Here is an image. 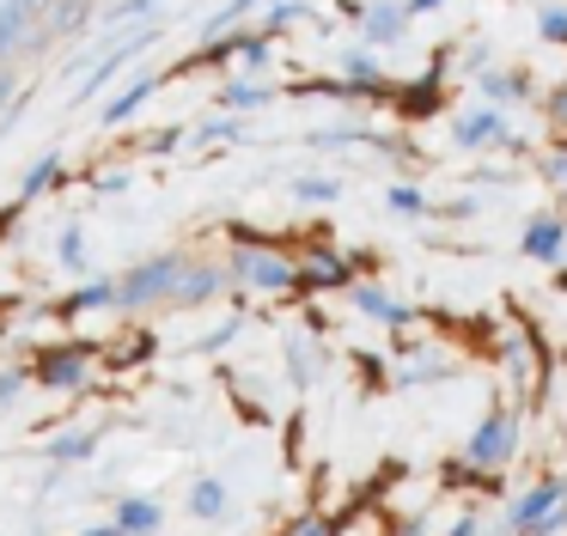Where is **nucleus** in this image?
<instances>
[{
	"label": "nucleus",
	"mask_w": 567,
	"mask_h": 536,
	"mask_svg": "<svg viewBox=\"0 0 567 536\" xmlns=\"http://www.w3.org/2000/svg\"><path fill=\"white\" fill-rule=\"evenodd\" d=\"M518 250H525L530 256V262H561V256H567V219L561 214H537V219H530V226H525V238H518Z\"/></svg>",
	"instance_id": "nucleus-8"
},
{
	"label": "nucleus",
	"mask_w": 567,
	"mask_h": 536,
	"mask_svg": "<svg viewBox=\"0 0 567 536\" xmlns=\"http://www.w3.org/2000/svg\"><path fill=\"white\" fill-rule=\"evenodd\" d=\"M74 378H80L74 360H50V365H43V384H74Z\"/></svg>",
	"instance_id": "nucleus-25"
},
{
	"label": "nucleus",
	"mask_w": 567,
	"mask_h": 536,
	"mask_svg": "<svg viewBox=\"0 0 567 536\" xmlns=\"http://www.w3.org/2000/svg\"><path fill=\"white\" fill-rule=\"evenodd\" d=\"M506 110L501 104H470V110H457L452 116V146L457 153H482V146H501L506 141Z\"/></svg>",
	"instance_id": "nucleus-6"
},
{
	"label": "nucleus",
	"mask_w": 567,
	"mask_h": 536,
	"mask_svg": "<svg viewBox=\"0 0 567 536\" xmlns=\"http://www.w3.org/2000/svg\"><path fill=\"white\" fill-rule=\"evenodd\" d=\"M7 92H13V80H7V73H0V97H7Z\"/></svg>",
	"instance_id": "nucleus-32"
},
{
	"label": "nucleus",
	"mask_w": 567,
	"mask_h": 536,
	"mask_svg": "<svg viewBox=\"0 0 567 536\" xmlns=\"http://www.w3.org/2000/svg\"><path fill=\"white\" fill-rule=\"evenodd\" d=\"M445 0H409V12H415V19H427V12H440Z\"/></svg>",
	"instance_id": "nucleus-30"
},
{
	"label": "nucleus",
	"mask_w": 567,
	"mask_h": 536,
	"mask_svg": "<svg viewBox=\"0 0 567 536\" xmlns=\"http://www.w3.org/2000/svg\"><path fill=\"white\" fill-rule=\"evenodd\" d=\"M384 207H391L396 219H421V214H433V202L421 195V183H391V189H384Z\"/></svg>",
	"instance_id": "nucleus-13"
},
{
	"label": "nucleus",
	"mask_w": 567,
	"mask_h": 536,
	"mask_svg": "<svg viewBox=\"0 0 567 536\" xmlns=\"http://www.w3.org/2000/svg\"><path fill=\"white\" fill-rule=\"evenodd\" d=\"M189 512H196V518H220V512H226V487H220V482H196Z\"/></svg>",
	"instance_id": "nucleus-20"
},
{
	"label": "nucleus",
	"mask_w": 567,
	"mask_h": 536,
	"mask_svg": "<svg viewBox=\"0 0 567 536\" xmlns=\"http://www.w3.org/2000/svg\"><path fill=\"white\" fill-rule=\"evenodd\" d=\"M561 524H567V482H555V475L506 506V530L513 536H549V530H561Z\"/></svg>",
	"instance_id": "nucleus-1"
},
{
	"label": "nucleus",
	"mask_w": 567,
	"mask_h": 536,
	"mask_svg": "<svg viewBox=\"0 0 567 536\" xmlns=\"http://www.w3.org/2000/svg\"><path fill=\"white\" fill-rule=\"evenodd\" d=\"M543 177H549V183H567V141L549 146V158H543Z\"/></svg>",
	"instance_id": "nucleus-24"
},
{
	"label": "nucleus",
	"mask_w": 567,
	"mask_h": 536,
	"mask_svg": "<svg viewBox=\"0 0 567 536\" xmlns=\"http://www.w3.org/2000/svg\"><path fill=\"white\" fill-rule=\"evenodd\" d=\"M153 85H159V80H153V73H141V80H128L123 92H116V104L104 110V122H123V116H135V110H141V104H147V97H153Z\"/></svg>",
	"instance_id": "nucleus-15"
},
{
	"label": "nucleus",
	"mask_w": 567,
	"mask_h": 536,
	"mask_svg": "<svg viewBox=\"0 0 567 536\" xmlns=\"http://www.w3.org/2000/svg\"><path fill=\"white\" fill-rule=\"evenodd\" d=\"M293 195H299V202H311V207H323V202H336V195H342V177H299Z\"/></svg>",
	"instance_id": "nucleus-19"
},
{
	"label": "nucleus",
	"mask_w": 567,
	"mask_h": 536,
	"mask_svg": "<svg viewBox=\"0 0 567 536\" xmlns=\"http://www.w3.org/2000/svg\"><path fill=\"white\" fill-rule=\"evenodd\" d=\"M184 256H153V262L128 268L123 280H116V305H153L165 299V292H177V280H184Z\"/></svg>",
	"instance_id": "nucleus-2"
},
{
	"label": "nucleus",
	"mask_w": 567,
	"mask_h": 536,
	"mask_svg": "<svg viewBox=\"0 0 567 536\" xmlns=\"http://www.w3.org/2000/svg\"><path fill=\"white\" fill-rule=\"evenodd\" d=\"M50 177H55V153H50V158H43V165H38V171H31V177H25V195H38V189H43V183H50Z\"/></svg>",
	"instance_id": "nucleus-26"
},
{
	"label": "nucleus",
	"mask_w": 567,
	"mask_h": 536,
	"mask_svg": "<svg viewBox=\"0 0 567 536\" xmlns=\"http://www.w3.org/2000/svg\"><path fill=\"white\" fill-rule=\"evenodd\" d=\"M19 7H25V12H50V0H19Z\"/></svg>",
	"instance_id": "nucleus-31"
},
{
	"label": "nucleus",
	"mask_w": 567,
	"mask_h": 536,
	"mask_svg": "<svg viewBox=\"0 0 567 536\" xmlns=\"http://www.w3.org/2000/svg\"><path fill=\"white\" fill-rule=\"evenodd\" d=\"M214 292H220V268H184V280H177V292H172V299L202 305V299H214Z\"/></svg>",
	"instance_id": "nucleus-14"
},
{
	"label": "nucleus",
	"mask_w": 567,
	"mask_h": 536,
	"mask_svg": "<svg viewBox=\"0 0 567 536\" xmlns=\"http://www.w3.org/2000/svg\"><path fill=\"white\" fill-rule=\"evenodd\" d=\"M415 24V12H409V0H372L367 7V19H360V43H372V49H391L396 37Z\"/></svg>",
	"instance_id": "nucleus-7"
},
{
	"label": "nucleus",
	"mask_w": 567,
	"mask_h": 536,
	"mask_svg": "<svg viewBox=\"0 0 567 536\" xmlns=\"http://www.w3.org/2000/svg\"><path fill=\"white\" fill-rule=\"evenodd\" d=\"M306 0H269V7H262V37H269V31H287V24H299V19H306Z\"/></svg>",
	"instance_id": "nucleus-18"
},
{
	"label": "nucleus",
	"mask_w": 567,
	"mask_h": 536,
	"mask_svg": "<svg viewBox=\"0 0 567 536\" xmlns=\"http://www.w3.org/2000/svg\"><path fill=\"white\" fill-rule=\"evenodd\" d=\"M62 262L80 268V231H68V238H62Z\"/></svg>",
	"instance_id": "nucleus-28"
},
{
	"label": "nucleus",
	"mask_w": 567,
	"mask_h": 536,
	"mask_svg": "<svg viewBox=\"0 0 567 536\" xmlns=\"http://www.w3.org/2000/svg\"><path fill=\"white\" fill-rule=\"evenodd\" d=\"M537 37L555 49H567V0H549V7H537Z\"/></svg>",
	"instance_id": "nucleus-17"
},
{
	"label": "nucleus",
	"mask_w": 567,
	"mask_h": 536,
	"mask_svg": "<svg viewBox=\"0 0 567 536\" xmlns=\"http://www.w3.org/2000/svg\"><path fill=\"white\" fill-rule=\"evenodd\" d=\"M226 134H238V122H208V128H202V141H226Z\"/></svg>",
	"instance_id": "nucleus-29"
},
{
	"label": "nucleus",
	"mask_w": 567,
	"mask_h": 536,
	"mask_svg": "<svg viewBox=\"0 0 567 536\" xmlns=\"http://www.w3.org/2000/svg\"><path fill=\"white\" fill-rule=\"evenodd\" d=\"M543 116H549V128L567 141V85H555V92L543 97Z\"/></svg>",
	"instance_id": "nucleus-22"
},
{
	"label": "nucleus",
	"mask_w": 567,
	"mask_h": 536,
	"mask_svg": "<svg viewBox=\"0 0 567 536\" xmlns=\"http://www.w3.org/2000/svg\"><path fill=\"white\" fill-rule=\"evenodd\" d=\"M269 85H262V80H233V85H226V92H220V104L226 110H238V116H245V110H262V104H269Z\"/></svg>",
	"instance_id": "nucleus-16"
},
{
	"label": "nucleus",
	"mask_w": 567,
	"mask_h": 536,
	"mask_svg": "<svg viewBox=\"0 0 567 536\" xmlns=\"http://www.w3.org/2000/svg\"><path fill=\"white\" fill-rule=\"evenodd\" d=\"M476 85H482V97H488V104H501V110L530 104V97H537V80H530L525 68H488Z\"/></svg>",
	"instance_id": "nucleus-9"
},
{
	"label": "nucleus",
	"mask_w": 567,
	"mask_h": 536,
	"mask_svg": "<svg viewBox=\"0 0 567 536\" xmlns=\"http://www.w3.org/2000/svg\"><path fill=\"white\" fill-rule=\"evenodd\" d=\"M116 530H123V536L159 530V506H153V499H123V506H116Z\"/></svg>",
	"instance_id": "nucleus-12"
},
{
	"label": "nucleus",
	"mask_w": 567,
	"mask_h": 536,
	"mask_svg": "<svg viewBox=\"0 0 567 536\" xmlns=\"http://www.w3.org/2000/svg\"><path fill=\"white\" fill-rule=\"evenodd\" d=\"M354 311H367L372 323H391V329H403L409 317H415L403 299H391V292H384V287H372V280H360V287H354Z\"/></svg>",
	"instance_id": "nucleus-10"
},
{
	"label": "nucleus",
	"mask_w": 567,
	"mask_h": 536,
	"mask_svg": "<svg viewBox=\"0 0 567 536\" xmlns=\"http://www.w3.org/2000/svg\"><path fill=\"white\" fill-rule=\"evenodd\" d=\"M233 275L245 280V287H257V292H287V287H299V268L287 262L281 250H262V244H245V250L233 256Z\"/></svg>",
	"instance_id": "nucleus-4"
},
{
	"label": "nucleus",
	"mask_w": 567,
	"mask_h": 536,
	"mask_svg": "<svg viewBox=\"0 0 567 536\" xmlns=\"http://www.w3.org/2000/svg\"><path fill=\"white\" fill-rule=\"evenodd\" d=\"M342 80H348V92H354V104H384V97L396 92V80L379 68V55H372V43H360V49H342Z\"/></svg>",
	"instance_id": "nucleus-5"
},
{
	"label": "nucleus",
	"mask_w": 567,
	"mask_h": 536,
	"mask_svg": "<svg viewBox=\"0 0 567 536\" xmlns=\"http://www.w3.org/2000/svg\"><path fill=\"white\" fill-rule=\"evenodd\" d=\"M86 12H92V7H80V0H50V24H55V31H74Z\"/></svg>",
	"instance_id": "nucleus-21"
},
{
	"label": "nucleus",
	"mask_w": 567,
	"mask_h": 536,
	"mask_svg": "<svg viewBox=\"0 0 567 536\" xmlns=\"http://www.w3.org/2000/svg\"><path fill=\"white\" fill-rule=\"evenodd\" d=\"M555 287H561V292H567V268H561V275H555Z\"/></svg>",
	"instance_id": "nucleus-33"
},
{
	"label": "nucleus",
	"mask_w": 567,
	"mask_h": 536,
	"mask_svg": "<svg viewBox=\"0 0 567 536\" xmlns=\"http://www.w3.org/2000/svg\"><path fill=\"white\" fill-rule=\"evenodd\" d=\"M31 19H38V12H25L19 0H0V55H13V49L25 43Z\"/></svg>",
	"instance_id": "nucleus-11"
},
{
	"label": "nucleus",
	"mask_w": 567,
	"mask_h": 536,
	"mask_svg": "<svg viewBox=\"0 0 567 536\" xmlns=\"http://www.w3.org/2000/svg\"><path fill=\"white\" fill-rule=\"evenodd\" d=\"M513 451H518V414H488V421L470 433L464 463H470V470H506Z\"/></svg>",
	"instance_id": "nucleus-3"
},
{
	"label": "nucleus",
	"mask_w": 567,
	"mask_h": 536,
	"mask_svg": "<svg viewBox=\"0 0 567 536\" xmlns=\"http://www.w3.org/2000/svg\"><path fill=\"white\" fill-rule=\"evenodd\" d=\"M86 451H92V439H62V445H55V457H86Z\"/></svg>",
	"instance_id": "nucleus-27"
},
{
	"label": "nucleus",
	"mask_w": 567,
	"mask_h": 536,
	"mask_svg": "<svg viewBox=\"0 0 567 536\" xmlns=\"http://www.w3.org/2000/svg\"><path fill=\"white\" fill-rule=\"evenodd\" d=\"M159 12V0H123V7L111 12V24H128V19H153Z\"/></svg>",
	"instance_id": "nucleus-23"
}]
</instances>
